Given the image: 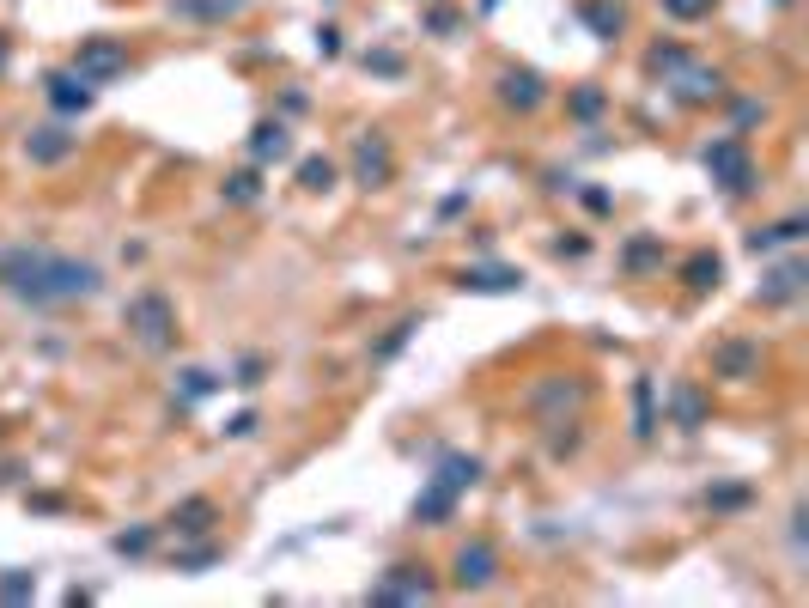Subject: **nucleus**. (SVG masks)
Here are the masks:
<instances>
[{
  "instance_id": "obj_1",
  "label": "nucleus",
  "mask_w": 809,
  "mask_h": 608,
  "mask_svg": "<svg viewBox=\"0 0 809 608\" xmlns=\"http://www.w3.org/2000/svg\"><path fill=\"white\" fill-rule=\"evenodd\" d=\"M0 286H13L25 304H67V298H92L104 274L92 262L49 256V250H7L0 256Z\"/></svg>"
},
{
  "instance_id": "obj_2",
  "label": "nucleus",
  "mask_w": 809,
  "mask_h": 608,
  "mask_svg": "<svg viewBox=\"0 0 809 608\" xmlns=\"http://www.w3.org/2000/svg\"><path fill=\"white\" fill-rule=\"evenodd\" d=\"M122 323H128V335H134L146 353L177 347V304H171L165 292H134L128 311H122Z\"/></svg>"
},
{
  "instance_id": "obj_3",
  "label": "nucleus",
  "mask_w": 809,
  "mask_h": 608,
  "mask_svg": "<svg viewBox=\"0 0 809 608\" xmlns=\"http://www.w3.org/2000/svg\"><path fill=\"white\" fill-rule=\"evenodd\" d=\"M706 171H712V183H724L730 195H749V189H755V159H749V140H743V134H724V140H712V146H706Z\"/></svg>"
},
{
  "instance_id": "obj_4",
  "label": "nucleus",
  "mask_w": 809,
  "mask_h": 608,
  "mask_svg": "<svg viewBox=\"0 0 809 608\" xmlns=\"http://www.w3.org/2000/svg\"><path fill=\"white\" fill-rule=\"evenodd\" d=\"M73 67H80L92 86H104V80H116V73L128 67V49H122L116 37H86L80 55H73Z\"/></svg>"
},
{
  "instance_id": "obj_5",
  "label": "nucleus",
  "mask_w": 809,
  "mask_h": 608,
  "mask_svg": "<svg viewBox=\"0 0 809 608\" xmlns=\"http://www.w3.org/2000/svg\"><path fill=\"white\" fill-rule=\"evenodd\" d=\"M493 578H499V548H493V542L457 548V590H481V584H493Z\"/></svg>"
},
{
  "instance_id": "obj_6",
  "label": "nucleus",
  "mask_w": 809,
  "mask_h": 608,
  "mask_svg": "<svg viewBox=\"0 0 809 608\" xmlns=\"http://www.w3.org/2000/svg\"><path fill=\"white\" fill-rule=\"evenodd\" d=\"M390 146L378 140V134H359V146H353V171H359V189H384L390 183Z\"/></svg>"
},
{
  "instance_id": "obj_7",
  "label": "nucleus",
  "mask_w": 809,
  "mask_h": 608,
  "mask_svg": "<svg viewBox=\"0 0 809 608\" xmlns=\"http://www.w3.org/2000/svg\"><path fill=\"white\" fill-rule=\"evenodd\" d=\"M426 596H432L426 566H396L384 584H372V602H426Z\"/></svg>"
},
{
  "instance_id": "obj_8",
  "label": "nucleus",
  "mask_w": 809,
  "mask_h": 608,
  "mask_svg": "<svg viewBox=\"0 0 809 608\" xmlns=\"http://www.w3.org/2000/svg\"><path fill=\"white\" fill-rule=\"evenodd\" d=\"M670 86H676V98L682 104H712V98H724V73H712V67H676L670 73Z\"/></svg>"
},
{
  "instance_id": "obj_9",
  "label": "nucleus",
  "mask_w": 809,
  "mask_h": 608,
  "mask_svg": "<svg viewBox=\"0 0 809 608\" xmlns=\"http://www.w3.org/2000/svg\"><path fill=\"white\" fill-rule=\"evenodd\" d=\"M49 104L61 110V116H80L86 104H92V80L80 67H67V73H49Z\"/></svg>"
},
{
  "instance_id": "obj_10",
  "label": "nucleus",
  "mask_w": 809,
  "mask_h": 608,
  "mask_svg": "<svg viewBox=\"0 0 809 608\" xmlns=\"http://www.w3.org/2000/svg\"><path fill=\"white\" fill-rule=\"evenodd\" d=\"M712 371L743 384V377L761 371V347H755V341H718V347H712Z\"/></svg>"
},
{
  "instance_id": "obj_11",
  "label": "nucleus",
  "mask_w": 809,
  "mask_h": 608,
  "mask_svg": "<svg viewBox=\"0 0 809 608\" xmlns=\"http://www.w3.org/2000/svg\"><path fill=\"white\" fill-rule=\"evenodd\" d=\"M803 292V262H779V268H767V280L755 286V304H767V311H773V304H791Z\"/></svg>"
},
{
  "instance_id": "obj_12",
  "label": "nucleus",
  "mask_w": 809,
  "mask_h": 608,
  "mask_svg": "<svg viewBox=\"0 0 809 608\" xmlns=\"http://www.w3.org/2000/svg\"><path fill=\"white\" fill-rule=\"evenodd\" d=\"M530 402H536V414H542L548 426H566V420H560V408H578V402H584V384H566V377H548V384H542Z\"/></svg>"
},
{
  "instance_id": "obj_13",
  "label": "nucleus",
  "mask_w": 809,
  "mask_h": 608,
  "mask_svg": "<svg viewBox=\"0 0 809 608\" xmlns=\"http://www.w3.org/2000/svg\"><path fill=\"white\" fill-rule=\"evenodd\" d=\"M438 487H451V493H469L475 481H481V456H463V450H445L438 456V475H432Z\"/></svg>"
},
{
  "instance_id": "obj_14",
  "label": "nucleus",
  "mask_w": 809,
  "mask_h": 608,
  "mask_svg": "<svg viewBox=\"0 0 809 608\" xmlns=\"http://www.w3.org/2000/svg\"><path fill=\"white\" fill-rule=\"evenodd\" d=\"M499 98H505L511 110H536V104H542V73H530V67H511L505 80H499Z\"/></svg>"
},
{
  "instance_id": "obj_15",
  "label": "nucleus",
  "mask_w": 809,
  "mask_h": 608,
  "mask_svg": "<svg viewBox=\"0 0 809 608\" xmlns=\"http://www.w3.org/2000/svg\"><path fill=\"white\" fill-rule=\"evenodd\" d=\"M67 152H73V134H67V128H37V134L25 140V159H31V165H61Z\"/></svg>"
},
{
  "instance_id": "obj_16",
  "label": "nucleus",
  "mask_w": 809,
  "mask_h": 608,
  "mask_svg": "<svg viewBox=\"0 0 809 608\" xmlns=\"http://www.w3.org/2000/svg\"><path fill=\"white\" fill-rule=\"evenodd\" d=\"M803 232H809L803 213H791V219H779V225H755V232H749V250H755V256H767L773 244H797Z\"/></svg>"
},
{
  "instance_id": "obj_17",
  "label": "nucleus",
  "mask_w": 809,
  "mask_h": 608,
  "mask_svg": "<svg viewBox=\"0 0 809 608\" xmlns=\"http://www.w3.org/2000/svg\"><path fill=\"white\" fill-rule=\"evenodd\" d=\"M250 159H256V165L292 159V134H286L280 122H262V128H256V140H250Z\"/></svg>"
},
{
  "instance_id": "obj_18",
  "label": "nucleus",
  "mask_w": 809,
  "mask_h": 608,
  "mask_svg": "<svg viewBox=\"0 0 809 608\" xmlns=\"http://www.w3.org/2000/svg\"><path fill=\"white\" fill-rule=\"evenodd\" d=\"M670 414H676L682 432H700V426H706V396H700L694 384H676V390H670Z\"/></svg>"
},
{
  "instance_id": "obj_19",
  "label": "nucleus",
  "mask_w": 809,
  "mask_h": 608,
  "mask_svg": "<svg viewBox=\"0 0 809 608\" xmlns=\"http://www.w3.org/2000/svg\"><path fill=\"white\" fill-rule=\"evenodd\" d=\"M457 286H463V292H518L524 280L511 274V268H463Z\"/></svg>"
},
{
  "instance_id": "obj_20",
  "label": "nucleus",
  "mask_w": 809,
  "mask_h": 608,
  "mask_svg": "<svg viewBox=\"0 0 809 608\" xmlns=\"http://www.w3.org/2000/svg\"><path fill=\"white\" fill-rule=\"evenodd\" d=\"M451 511H457V493L438 487V481H426V493L414 499V523H445Z\"/></svg>"
},
{
  "instance_id": "obj_21",
  "label": "nucleus",
  "mask_w": 809,
  "mask_h": 608,
  "mask_svg": "<svg viewBox=\"0 0 809 608\" xmlns=\"http://www.w3.org/2000/svg\"><path fill=\"white\" fill-rule=\"evenodd\" d=\"M207 523H213V499H183L171 511V529L177 536H207Z\"/></svg>"
},
{
  "instance_id": "obj_22",
  "label": "nucleus",
  "mask_w": 809,
  "mask_h": 608,
  "mask_svg": "<svg viewBox=\"0 0 809 608\" xmlns=\"http://www.w3.org/2000/svg\"><path fill=\"white\" fill-rule=\"evenodd\" d=\"M633 432L639 438L657 432V384H651V377H639V384H633Z\"/></svg>"
},
{
  "instance_id": "obj_23",
  "label": "nucleus",
  "mask_w": 809,
  "mask_h": 608,
  "mask_svg": "<svg viewBox=\"0 0 809 608\" xmlns=\"http://www.w3.org/2000/svg\"><path fill=\"white\" fill-rule=\"evenodd\" d=\"M682 280H688L694 292H706V286H718V280H724V262H718L712 250H700V256H694V262L682 268Z\"/></svg>"
},
{
  "instance_id": "obj_24",
  "label": "nucleus",
  "mask_w": 809,
  "mask_h": 608,
  "mask_svg": "<svg viewBox=\"0 0 809 608\" xmlns=\"http://www.w3.org/2000/svg\"><path fill=\"white\" fill-rule=\"evenodd\" d=\"M213 390H219V377H213V371H201V365H189V371H183V384H177V396H183V402H201V396H213Z\"/></svg>"
},
{
  "instance_id": "obj_25",
  "label": "nucleus",
  "mask_w": 809,
  "mask_h": 608,
  "mask_svg": "<svg viewBox=\"0 0 809 608\" xmlns=\"http://www.w3.org/2000/svg\"><path fill=\"white\" fill-rule=\"evenodd\" d=\"M299 189H311V195L335 189V165H329V159H305V165H299Z\"/></svg>"
},
{
  "instance_id": "obj_26",
  "label": "nucleus",
  "mask_w": 809,
  "mask_h": 608,
  "mask_svg": "<svg viewBox=\"0 0 809 608\" xmlns=\"http://www.w3.org/2000/svg\"><path fill=\"white\" fill-rule=\"evenodd\" d=\"M584 19H591V31H597V37H615V31H621V7H609V0L584 7Z\"/></svg>"
},
{
  "instance_id": "obj_27",
  "label": "nucleus",
  "mask_w": 809,
  "mask_h": 608,
  "mask_svg": "<svg viewBox=\"0 0 809 608\" xmlns=\"http://www.w3.org/2000/svg\"><path fill=\"white\" fill-rule=\"evenodd\" d=\"M262 195V183H256V171H238V177H226V201H238V207H250Z\"/></svg>"
},
{
  "instance_id": "obj_28",
  "label": "nucleus",
  "mask_w": 809,
  "mask_h": 608,
  "mask_svg": "<svg viewBox=\"0 0 809 608\" xmlns=\"http://www.w3.org/2000/svg\"><path fill=\"white\" fill-rule=\"evenodd\" d=\"M0 596H7V602L37 596V572H7V578H0Z\"/></svg>"
},
{
  "instance_id": "obj_29",
  "label": "nucleus",
  "mask_w": 809,
  "mask_h": 608,
  "mask_svg": "<svg viewBox=\"0 0 809 608\" xmlns=\"http://www.w3.org/2000/svg\"><path fill=\"white\" fill-rule=\"evenodd\" d=\"M712 7H718V0H664V13H670V19H682V25H694V19H706Z\"/></svg>"
},
{
  "instance_id": "obj_30",
  "label": "nucleus",
  "mask_w": 809,
  "mask_h": 608,
  "mask_svg": "<svg viewBox=\"0 0 809 608\" xmlns=\"http://www.w3.org/2000/svg\"><path fill=\"white\" fill-rule=\"evenodd\" d=\"M706 505H712V511H737V505H749V487H712Z\"/></svg>"
},
{
  "instance_id": "obj_31",
  "label": "nucleus",
  "mask_w": 809,
  "mask_h": 608,
  "mask_svg": "<svg viewBox=\"0 0 809 608\" xmlns=\"http://www.w3.org/2000/svg\"><path fill=\"white\" fill-rule=\"evenodd\" d=\"M110 548H116V554H146V548H153V529H122Z\"/></svg>"
},
{
  "instance_id": "obj_32",
  "label": "nucleus",
  "mask_w": 809,
  "mask_h": 608,
  "mask_svg": "<svg viewBox=\"0 0 809 608\" xmlns=\"http://www.w3.org/2000/svg\"><path fill=\"white\" fill-rule=\"evenodd\" d=\"M651 262H657V244H651V238H633V244H627V268H633V274H645Z\"/></svg>"
},
{
  "instance_id": "obj_33",
  "label": "nucleus",
  "mask_w": 809,
  "mask_h": 608,
  "mask_svg": "<svg viewBox=\"0 0 809 608\" xmlns=\"http://www.w3.org/2000/svg\"><path fill=\"white\" fill-rule=\"evenodd\" d=\"M414 329H420V323H414V317H402V323H396V329H390V335L378 341V359H390V353H402V341H408Z\"/></svg>"
},
{
  "instance_id": "obj_34",
  "label": "nucleus",
  "mask_w": 809,
  "mask_h": 608,
  "mask_svg": "<svg viewBox=\"0 0 809 608\" xmlns=\"http://www.w3.org/2000/svg\"><path fill=\"white\" fill-rule=\"evenodd\" d=\"M219 560V548H201V554H177V566L183 572H201V566H213Z\"/></svg>"
},
{
  "instance_id": "obj_35",
  "label": "nucleus",
  "mask_w": 809,
  "mask_h": 608,
  "mask_svg": "<svg viewBox=\"0 0 809 608\" xmlns=\"http://www.w3.org/2000/svg\"><path fill=\"white\" fill-rule=\"evenodd\" d=\"M365 67H378V73H402V55H390V49H378V55H365Z\"/></svg>"
},
{
  "instance_id": "obj_36",
  "label": "nucleus",
  "mask_w": 809,
  "mask_h": 608,
  "mask_svg": "<svg viewBox=\"0 0 809 608\" xmlns=\"http://www.w3.org/2000/svg\"><path fill=\"white\" fill-rule=\"evenodd\" d=\"M232 384H244V390H250V384H262V359H244V365H238V377H232Z\"/></svg>"
},
{
  "instance_id": "obj_37",
  "label": "nucleus",
  "mask_w": 809,
  "mask_h": 608,
  "mask_svg": "<svg viewBox=\"0 0 809 608\" xmlns=\"http://www.w3.org/2000/svg\"><path fill=\"white\" fill-rule=\"evenodd\" d=\"M572 110H578V116H597V110H603V92H578Z\"/></svg>"
},
{
  "instance_id": "obj_38",
  "label": "nucleus",
  "mask_w": 809,
  "mask_h": 608,
  "mask_svg": "<svg viewBox=\"0 0 809 608\" xmlns=\"http://www.w3.org/2000/svg\"><path fill=\"white\" fill-rule=\"evenodd\" d=\"M226 432H232V438H250V432H256V414H238V420H226Z\"/></svg>"
},
{
  "instance_id": "obj_39",
  "label": "nucleus",
  "mask_w": 809,
  "mask_h": 608,
  "mask_svg": "<svg viewBox=\"0 0 809 608\" xmlns=\"http://www.w3.org/2000/svg\"><path fill=\"white\" fill-rule=\"evenodd\" d=\"M0 73H7V37H0Z\"/></svg>"
},
{
  "instance_id": "obj_40",
  "label": "nucleus",
  "mask_w": 809,
  "mask_h": 608,
  "mask_svg": "<svg viewBox=\"0 0 809 608\" xmlns=\"http://www.w3.org/2000/svg\"><path fill=\"white\" fill-rule=\"evenodd\" d=\"M779 7H785V0H779Z\"/></svg>"
}]
</instances>
